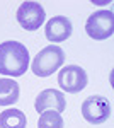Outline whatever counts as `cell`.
I'll use <instances>...</instances> for the list:
<instances>
[{"label":"cell","instance_id":"obj_1","mask_svg":"<svg viewBox=\"0 0 114 128\" xmlns=\"http://www.w3.org/2000/svg\"><path fill=\"white\" fill-rule=\"evenodd\" d=\"M29 67V51L19 41H5L0 44V74L20 77Z\"/></svg>","mask_w":114,"mask_h":128},{"label":"cell","instance_id":"obj_2","mask_svg":"<svg viewBox=\"0 0 114 128\" xmlns=\"http://www.w3.org/2000/svg\"><path fill=\"white\" fill-rule=\"evenodd\" d=\"M65 62V53L60 46H46L36 55V58L32 60L31 70L34 75L38 77H49L51 74H55Z\"/></svg>","mask_w":114,"mask_h":128},{"label":"cell","instance_id":"obj_3","mask_svg":"<svg viewBox=\"0 0 114 128\" xmlns=\"http://www.w3.org/2000/svg\"><path fill=\"white\" fill-rule=\"evenodd\" d=\"M85 32L92 40H107L114 32V14L113 10H97L85 22Z\"/></svg>","mask_w":114,"mask_h":128},{"label":"cell","instance_id":"obj_4","mask_svg":"<svg viewBox=\"0 0 114 128\" xmlns=\"http://www.w3.org/2000/svg\"><path fill=\"white\" fill-rule=\"evenodd\" d=\"M17 22L20 28L26 31H36L43 26V22L46 19V12L43 9V5L38 2H22L17 9Z\"/></svg>","mask_w":114,"mask_h":128},{"label":"cell","instance_id":"obj_5","mask_svg":"<svg viewBox=\"0 0 114 128\" xmlns=\"http://www.w3.org/2000/svg\"><path fill=\"white\" fill-rule=\"evenodd\" d=\"M82 114L92 125H101L111 116V104L104 96H90L82 102Z\"/></svg>","mask_w":114,"mask_h":128},{"label":"cell","instance_id":"obj_6","mask_svg":"<svg viewBox=\"0 0 114 128\" xmlns=\"http://www.w3.org/2000/svg\"><path fill=\"white\" fill-rule=\"evenodd\" d=\"M87 82H89V77L85 70L78 65H68L65 68H61L58 74V86L72 94L84 90L87 87Z\"/></svg>","mask_w":114,"mask_h":128},{"label":"cell","instance_id":"obj_7","mask_svg":"<svg viewBox=\"0 0 114 128\" xmlns=\"http://www.w3.org/2000/svg\"><path fill=\"white\" fill-rule=\"evenodd\" d=\"M34 108L39 114L44 111H56V113H63L67 108V101H65V94L60 92L56 89H46L43 92H39L36 98V104Z\"/></svg>","mask_w":114,"mask_h":128},{"label":"cell","instance_id":"obj_8","mask_svg":"<svg viewBox=\"0 0 114 128\" xmlns=\"http://www.w3.org/2000/svg\"><path fill=\"white\" fill-rule=\"evenodd\" d=\"M44 34L51 43H61L70 38L72 34V22L65 16H56L46 22Z\"/></svg>","mask_w":114,"mask_h":128},{"label":"cell","instance_id":"obj_9","mask_svg":"<svg viewBox=\"0 0 114 128\" xmlns=\"http://www.w3.org/2000/svg\"><path fill=\"white\" fill-rule=\"evenodd\" d=\"M19 94L20 87L14 79H9V77L0 79V106L14 104L19 99Z\"/></svg>","mask_w":114,"mask_h":128},{"label":"cell","instance_id":"obj_10","mask_svg":"<svg viewBox=\"0 0 114 128\" xmlns=\"http://www.w3.org/2000/svg\"><path fill=\"white\" fill-rule=\"evenodd\" d=\"M26 114L20 109H5L0 113V128H26Z\"/></svg>","mask_w":114,"mask_h":128},{"label":"cell","instance_id":"obj_11","mask_svg":"<svg viewBox=\"0 0 114 128\" xmlns=\"http://www.w3.org/2000/svg\"><path fill=\"white\" fill-rule=\"evenodd\" d=\"M38 128H63V118L56 111H44L39 114Z\"/></svg>","mask_w":114,"mask_h":128}]
</instances>
